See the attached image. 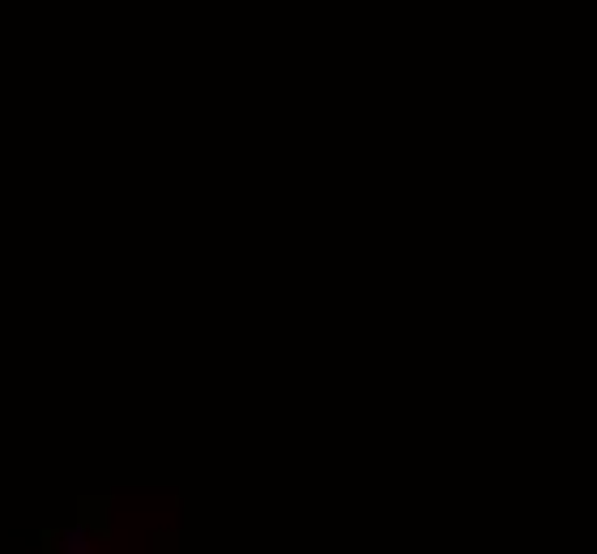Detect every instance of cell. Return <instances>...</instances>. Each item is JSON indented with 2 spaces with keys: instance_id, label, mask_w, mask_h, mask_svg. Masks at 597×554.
Segmentation results:
<instances>
[{
  "instance_id": "cell-1",
  "label": "cell",
  "mask_w": 597,
  "mask_h": 554,
  "mask_svg": "<svg viewBox=\"0 0 597 554\" xmlns=\"http://www.w3.org/2000/svg\"><path fill=\"white\" fill-rule=\"evenodd\" d=\"M65 554H90V546H86V533L81 529H68L65 533V546H60Z\"/></svg>"
}]
</instances>
